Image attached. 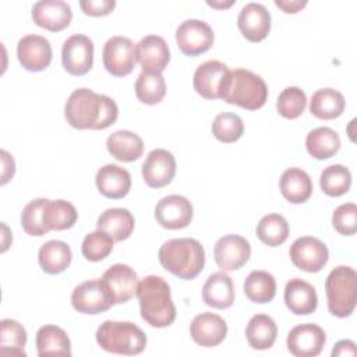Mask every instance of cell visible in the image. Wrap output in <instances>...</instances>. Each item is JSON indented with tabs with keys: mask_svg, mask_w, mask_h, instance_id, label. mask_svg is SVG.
<instances>
[{
	"mask_svg": "<svg viewBox=\"0 0 357 357\" xmlns=\"http://www.w3.org/2000/svg\"><path fill=\"white\" fill-rule=\"evenodd\" d=\"M275 4L279 7V8H282L284 13H290V14H294V13H297V11H300L303 7H305L307 6V1L305 0H291V1H289V0H284V1H282V0H275Z\"/></svg>",
	"mask_w": 357,
	"mask_h": 357,
	"instance_id": "cell-48",
	"label": "cell"
},
{
	"mask_svg": "<svg viewBox=\"0 0 357 357\" xmlns=\"http://www.w3.org/2000/svg\"><path fill=\"white\" fill-rule=\"evenodd\" d=\"M119 116L117 103L88 88L71 92L64 106L67 123L77 130H105L112 126Z\"/></svg>",
	"mask_w": 357,
	"mask_h": 357,
	"instance_id": "cell-1",
	"label": "cell"
},
{
	"mask_svg": "<svg viewBox=\"0 0 357 357\" xmlns=\"http://www.w3.org/2000/svg\"><path fill=\"white\" fill-rule=\"evenodd\" d=\"M276 336L278 326L266 314H257L247 324L245 337L248 344L255 350H266L272 347Z\"/></svg>",
	"mask_w": 357,
	"mask_h": 357,
	"instance_id": "cell-31",
	"label": "cell"
},
{
	"mask_svg": "<svg viewBox=\"0 0 357 357\" xmlns=\"http://www.w3.org/2000/svg\"><path fill=\"white\" fill-rule=\"evenodd\" d=\"M244 293L252 303H269L276 294V280L266 271H252L244 280Z\"/></svg>",
	"mask_w": 357,
	"mask_h": 357,
	"instance_id": "cell-35",
	"label": "cell"
},
{
	"mask_svg": "<svg viewBox=\"0 0 357 357\" xmlns=\"http://www.w3.org/2000/svg\"><path fill=\"white\" fill-rule=\"evenodd\" d=\"M26 343L25 328L14 319H1L0 322V353L25 356L24 346Z\"/></svg>",
	"mask_w": 357,
	"mask_h": 357,
	"instance_id": "cell-38",
	"label": "cell"
},
{
	"mask_svg": "<svg viewBox=\"0 0 357 357\" xmlns=\"http://www.w3.org/2000/svg\"><path fill=\"white\" fill-rule=\"evenodd\" d=\"M137 61L142 71L162 73L170 60V52L166 40L159 35H146L135 46Z\"/></svg>",
	"mask_w": 357,
	"mask_h": 357,
	"instance_id": "cell-22",
	"label": "cell"
},
{
	"mask_svg": "<svg viewBox=\"0 0 357 357\" xmlns=\"http://www.w3.org/2000/svg\"><path fill=\"white\" fill-rule=\"evenodd\" d=\"M293 265L305 272H319L328 262L329 251L317 237L304 236L294 240L289 251Z\"/></svg>",
	"mask_w": 357,
	"mask_h": 357,
	"instance_id": "cell-10",
	"label": "cell"
},
{
	"mask_svg": "<svg viewBox=\"0 0 357 357\" xmlns=\"http://www.w3.org/2000/svg\"><path fill=\"white\" fill-rule=\"evenodd\" d=\"M176 174V159L167 149H153L142 163V177L151 188H162L172 183Z\"/></svg>",
	"mask_w": 357,
	"mask_h": 357,
	"instance_id": "cell-16",
	"label": "cell"
},
{
	"mask_svg": "<svg viewBox=\"0 0 357 357\" xmlns=\"http://www.w3.org/2000/svg\"><path fill=\"white\" fill-rule=\"evenodd\" d=\"M64 70L71 75H85L93 64V43L86 35L74 33L67 38L61 47Z\"/></svg>",
	"mask_w": 357,
	"mask_h": 357,
	"instance_id": "cell-11",
	"label": "cell"
},
{
	"mask_svg": "<svg viewBox=\"0 0 357 357\" xmlns=\"http://www.w3.org/2000/svg\"><path fill=\"white\" fill-rule=\"evenodd\" d=\"M229 74L230 70L226 64L219 60H208L194 73V89L205 99H218Z\"/></svg>",
	"mask_w": 357,
	"mask_h": 357,
	"instance_id": "cell-17",
	"label": "cell"
},
{
	"mask_svg": "<svg viewBox=\"0 0 357 357\" xmlns=\"http://www.w3.org/2000/svg\"><path fill=\"white\" fill-rule=\"evenodd\" d=\"M335 230L343 236H351L357 230V206L353 202L339 205L332 213Z\"/></svg>",
	"mask_w": 357,
	"mask_h": 357,
	"instance_id": "cell-44",
	"label": "cell"
},
{
	"mask_svg": "<svg viewBox=\"0 0 357 357\" xmlns=\"http://www.w3.org/2000/svg\"><path fill=\"white\" fill-rule=\"evenodd\" d=\"M32 20L40 28L59 32L70 25L73 11L63 0H40L32 7Z\"/></svg>",
	"mask_w": 357,
	"mask_h": 357,
	"instance_id": "cell-21",
	"label": "cell"
},
{
	"mask_svg": "<svg viewBox=\"0 0 357 357\" xmlns=\"http://www.w3.org/2000/svg\"><path fill=\"white\" fill-rule=\"evenodd\" d=\"M326 336L321 326L315 324H301L290 329L286 344L287 350L296 357H315L325 344Z\"/></svg>",
	"mask_w": 357,
	"mask_h": 357,
	"instance_id": "cell-14",
	"label": "cell"
},
{
	"mask_svg": "<svg viewBox=\"0 0 357 357\" xmlns=\"http://www.w3.org/2000/svg\"><path fill=\"white\" fill-rule=\"evenodd\" d=\"M251 255L248 240L238 234L220 237L213 247V258L222 271H237L247 264Z\"/></svg>",
	"mask_w": 357,
	"mask_h": 357,
	"instance_id": "cell-12",
	"label": "cell"
},
{
	"mask_svg": "<svg viewBox=\"0 0 357 357\" xmlns=\"http://www.w3.org/2000/svg\"><path fill=\"white\" fill-rule=\"evenodd\" d=\"M192 340L202 347H215L220 344L227 335L226 321L212 312H202L194 317L190 324Z\"/></svg>",
	"mask_w": 357,
	"mask_h": 357,
	"instance_id": "cell-20",
	"label": "cell"
},
{
	"mask_svg": "<svg viewBox=\"0 0 357 357\" xmlns=\"http://www.w3.org/2000/svg\"><path fill=\"white\" fill-rule=\"evenodd\" d=\"M257 236L264 244L278 247L289 237V223L279 213H268L258 222Z\"/></svg>",
	"mask_w": 357,
	"mask_h": 357,
	"instance_id": "cell-36",
	"label": "cell"
},
{
	"mask_svg": "<svg viewBox=\"0 0 357 357\" xmlns=\"http://www.w3.org/2000/svg\"><path fill=\"white\" fill-rule=\"evenodd\" d=\"M234 284L231 278L223 271L215 272L208 276L202 286V300L206 305L225 310L234 303Z\"/></svg>",
	"mask_w": 357,
	"mask_h": 357,
	"instance_id": "cell-25",
	"label": "cell"
},
{
	"mask_svg": "<svg viewBox=\"0 0 357 357\" xmlns=\"http://www.w3.org/2000/svg\"><path fill=\"white\" fill-rule=\"evenodd\" d=\"M95 183L103 197L120 199L126 197L131 188V176L124 167L109 163L96 172Z\"/></svg>",
	"mask_w": 357,
	"mask_h": 357,
	"instance_id": "cell-23",
	"label": "cell"
},
{
	"mask_svg": "<svg viewBox=\"0 0 357 357\" xmlns=\"http://www.w3.org/2000/svg\"><path fill=\"white\" fill-rule=\"evenodd\" d=\"M36 350L43 356H71V342L67 333L56 325H43L36 332Z\"/></svg>",
	"mask_w": 357,
	"mask_h": 357,
	"instance_id": "cell-30",
	"label": "cell"
},
{
	"mask_svg": "<svg viewBox=\"0 0 357 357\" xmlns=\"http://www.w3.org/2000/svg\"><path fill=\"white\" fill-rule=\"evenodd\" d=\"M116 1L114 0H82L79 1V7L86 15L99 17V15H107L114 8Z\"/></svg>",
	"mask_w": 357,
	"mask_h": 357,
	"instance_id": "cell-45",
	"label": "cell"
},
{
	"mask_svg": "<svg viewBox=\"0 0 357 357\" xmlns=\"http://www.w3.org/2000/svg\"><path fill=\"white\" fill-rule=\"evenodd\" d=\"M46 201V198H36L24 206L21 212V226L26 234L40 237L49 231L43 220Z\"/></svg>",
	"mask_w": 357,
	"mask_h": 357,
	"instance_id": "cell-42",
	"label": "cell"
},
{
	"mask_svg": "<svg viewBox=\"0 0 357 357\" xmlns=\"http://www.w3.org/2000/svg\"><path fill=\"white\" fill-rule=\"evenodd\" d=\"M279 188L289 202L303 204L312 194V180L303 169L290 167L282 173Z\"/></svg>",
	"mask_w": 357,
	"mask_h": 357,
	"instance_id": "cell-27",
	"label": "cell"
},
{
	"mask_svg": "<svg viewBox=\"0 0 357 357\" xmlns=\"http://www.w3.org/2000/svg\"><path fill=\"white\" fill-rule=\"evenodd\" d=\"M135 95L145 105H156L166 95V82L162 73L142 71L135 81Z\"/></svg>",
	"mask_w": 357,
	"mask_h": 357,
	"instance_id": "cell-37",
	"label": "cell"
},
{
	"mask_svg": "<svg viewBox=\"0 0 357 357\" xmlns=\"http://www.w3.org/2000/svg\"><path fill=\"white\" fill-rule=\"evenodd\" d=\"M283 297L286 307L296 315L312 314L318 305L315 287L300 278L290 279L286 283Z\"/></svg>",
	"mask_w": 357,
	"mask_h": 357,
	"instance_id": "cell-24",
	"label": "cell"
},
{
	"mask_svg": "<svg viewBox=\"0 0 357 357\" xmlns=\"http://www.w3.org/2000/svg\"><path fill=\"white\" fill-rule=\"evenodd\" d=\"M160 265L174 276L191 280L197 278L205 265V251L195 238L183 237L165 241L159 248Z\"/></svg>",
	"mask_w": 357,
	"mask_h": 357,
	"instance_id": "cell-3",
	"label": "cell"
},
{
	"mask_svg": "<svg viewBox=\"0 0 357 357\" xmlns=\"http://www.w3.org/2000/svg\"><path fill=\"white\" fill-rule=\"evenodd\" d=\"M142 319L153 328H166L176 319V307L169 283L156 275H148L138 282L137 293Z\"/></svg>",
	"mask_w": 357,
	"mask_h": 357,
	"instance_id": "cell-2",
	"label": "cell"
},
{
	"mask_svg": "<svg viewBox=\"0 0 357 357\" xmlns=\"http://www.w3.org/2000/svg\"><path fill=\"white\" fill-rule=\"evenodd\" d=\"M213 31L208 22L197 18L183 21L176 29V40L180 50L187 56H198L213 45Z\"/></svg>",
	"mask_w": 357,
	"mask_h": 357,
	"instance_id": "cell-9",
	"label": "cell"
},
{
	"mask_svg": "<svg viewBox=\"0 0 357 357\" xmlns=\"http://www.w3.org/2000/svg\"><path fill=\"white\" fill-rule=\"evenodd\" d=\"M17 56L25 70L33 73L42 71L52 61L50 42L40 35H25L17 43Z\"/></svg>",
	"mask_w": 357,
	"mask_h": 357,
	"instance_id": "cell-15",
	"label": "cell"
},
{
	"mask_svg": "<svg viewBox=\"0 0 357 357\" xmlns=\"http://www.w3.org/2000/svg\"><path fill=\"white\" fill-rule=\"evenodd\" d=\"M114 240L110 234L103 230H95L88 233L81 244L82 255L92 262H98L105 259L113 250Z\"/></svg>",
	"mask_w": 357,
	"mask_h": 357,
	"instance_id": "cell-40",
	"label": "cell"
},
{
	"mask_svg": "<svg viewBox=\"0 0 357 357\" xmlns=\"http://www.w3.org/2000/svg\"><path fill=\"white\" fill-rule=\"evenodd\" d=\"M114 304L127 303L137 293V272L126 264H114L102 276Z\"/></svg>",
	"mask_w": 357,
	"mask_h": 357,
	"instance_id": "cell-18",
	"label": "cell"
},
{
	"mask_svg": "<svg viewBox=\"0 0 357 357\" xmlns=\"http://www.w3.org/2000/svg\"><path fill=\"white\" fill-rule=\"evenodd\" d=\"M244 132V123L236 113H219L212 123V134L216 139L225 144L237 141Z\"/></svg>",
	"mask_w": 357,
	"mask_h": 357,
	"instance_id": "cell-41",
	"label": "cell"
},
{
	"mask_svg": "<svg viewBox=\"0 0 357 357\" xmlns=\"http://www.w3.org/2000/svg\"><path fill=\"white\" fill-rule=\"evenodd\" d=\"M71 304L81 314L95 315L110 310L114 303L100 278L79 283L71 293Z\"/></svg>",
	"mask_w": 357,
	"mask_h": 357,
	"instance_id": "cell-7",
	"label": "cell"
},
{
	"mask_svg": "<svg viewBox=\"0 0 357 357\" xmlns=\"http://www.w3.org/2000/svg\"><path fill=\"white\" fill-rule=\"evenodd\" d=\"M96 342L100 349L123 356H135L144 351L146 336L144 331L128 321H105L96 331Z\"/></svg>",
	"mask_w": 357,
	"mask_h": 357,
	"instance_id": "cell-5",
	"label": "cell"
},
{
	"mask_svg": "<svg viewBox=\"0 0 357 357\" xmlns=\"http://www.w3.org/2000/svg\"><path fill=\"white\" fill-rule=\"evenodd\" d=\"M78 212L75 206L64 199H47L43 211V220L47 230H66L75 225Z\"/></svg>",
	"mask_w": 357,
	"mask_h": 357,
	"instance_id": "cell-34",
	"label": "cell"
},
{
	"mask_svg": "<svg viewBox=\"0 0 357 357\" xmlns=\"http://www.w3.org/2000/svg\"><path fill=\"white\" fill-rule=\"evenodd\" d=\"M102 61L107 73L114 77L128 75L135 66L137 52L135 45L130 38L112 36L106 40L102 52Z\"/></svg>",
	"mask_w": 357,
	"mask_h": 357,
	"instance_id": "cell-8",
	"label": "cell"
},
{
	"mask_svg": "<svg viewBox=\"0 0 357 357\" xmlns=\"http://www.w3.org/2000/svg\"><path fill=\"white\" fill-rule=\"evenodd\" d=\"M305 148L312 158L324 160L332 158L339 151L340 137L331 127H317L307 134Z\"/></svg>",
	"mask_w": 357,
	"mask_h": 357,
	"instance_id": "cell-32",
	"label": "cell"
},
{
	"mask_svg": "<svg viewBox=\"0 0 357 357\" xmlns=\"http://www.w3.org/2000/svg\"><path fill=\"white\" fill-rule=\"evenodd\" d=\"M237 25L250 42L264 40L271 31V14L261 3H247L238 13Z\"/></svg>",
	"mask_w": 357,
	"mask_h": 357,
	"instance_id": "cell-19",
	"label": "cell"
},
{
	"mask_svg": "<svg viewBox=\"0 0 357 357\" xmlns=\"http://www.w3.org/2000/svg\"><path fill=\"white\" fill-rule=\"evenodd\" d=\"M319 185L326 195L340 197L350 190L351 173L343 165H331L322 170Z\"/></svg>",
	"mask_w": 357,
	"mask_h": 357,
	"instance_id": "cell-39",
	"label": "cell"
},
{
	"mask_svg": "<svg viewBox=\"0 0 357 357\" xmlns=\"http://www.w3.org/2000/svg\"><path fill=\"white\" fill-rule=\"evenodd\" d=\"M208 6L211 7H215V8H226V7H230L231 4H234V0L231 1H227V3H218V1H206Z\"/></svg>",
	"mask_w": 357,
	"mask_h": 357,
	"instance_id": "cell-49",
	"label": "cell"
},
{
	"mask_svg": "<svg viewBox=\"0 0 357 357\" xmlns=\"http://www.w3.org/2000/svg\"><path fill=\"white\" fill-rule=\"evenodd\" d=\"M220 99L247 110H257L268 99V85L258 74L245 68H237L230 71L226 78Z\"/></svg>",
	"mask_w": 357,
	"mask_h": 357,
	"instance_id": "cell-4",
	"label": "cell"
},
{
	"mask_svg": "<svg viewBox=\"0 0 357 357\" xmlns=\"http://www.w3.org/2000/svg\"><path fill=\"white\" fill-rule=\"evenodd\" d=\"M307 106V96L298 86L284 88L276 102V109L284 119H297L303 114Z\"/></svg>",
	"mask_w": 357,
	"mask_h": 357,
	"instance_id": "cell-43",
	"label": "cell"
},
{
	"mask_svg": "<svg viewBox=\"0 0 357 357\" xmlns=\"http://www.w3.org/2000/svg\"><path fill=\"white\" fill-rule=\"evenodd\" d=\"M191 202L178 194L163 197L155 206V218L158 223L169 230L187 227L192 220Z\"/></svg>",
	"mask_w": 357,
	"mask_h": 357,
	"instance_id": "cell-13",
	"label": "cell"
},
{
	"mask_svg": "<svg viewBox=\"0 0 357 357\" xmlns=\"http://www.w3.org/2000/svg\"><path fill=\"white\" fill-rule=\"evenodd\" d=\"M343 95L333 88L318 89L310 100V112L321 120H332L339 117L344 110Z\"/></svg>",
	"mask_w": 357,
	"mask_h": 357,
	"instance_id": "cell-33",
	"label": "cell"
},
{
	"mask_svg": "<svg viewBox=\"0 0 357 357\" xmlns=\"http://www.w3.org/2000/svg\"><path fill=\"white\" fill-rule=\"evenodd\" d=\"M357 350H356V344L353 340L344 339V340H339L333 350H332V357H337V356H356Z\"/></svg>",
	"mask_w": 357,
	"mask_h": 357,
	"instance_id": "cell-47",
	"label": "cell"
},
{
	"mask_svg": "<svg viewBox=\"0 0 357 357\" xmlns=\"http://www.w3.org/2000/svg\"><path fill=\"white\" fill-rule=\"evenodd\" d=\"M328 310L337 318L350 317L357 301V273L351 266L332 269L325 280Z\"/></svg>",
	"mask_w": 357,
	"mask_h": 357,
	"instance_id": "cell-6",
	"label": "cell"
},
{
	"mask_svg": "<svg viewBox=\"0 0 357 357\" xmlns=\"http://www.w3.org/2000/svg\"><path fill=\"white\" fill-rule=\"evenodd\" d=\"M106 148L109 153L120 162H134L144 153L142 138L128 130H117L107 137Z\"/></svg>",
	"mask_w": 357,
	"mask_h": 357,
	"instance_id": "cell-26",
	"label": "cell"
},
{
	"mask_svg": "<svg viewBox=\"0 0 357 357\" xmlns=\"http://www.w3.org/2000/svg\"><path fill=\"white\" fill-rule=\"evenodd\" d=\"M73 252L67 243L60 240L46 241L38 252V261L43 272L49 275H57L68 268L71 264Z\"/></svg>",
	"mask_w": 357,
	"mask_h": 357,
	"instance_id": "cell-29",
	"label": "cell"
},
{
	"mask_svg": "<svg viewBox=\"0 0 357 357\" xmlns=\"http://www.w3.org/2000/svg\"><path fill=\"white\" fill-rule=\"evenodd\" d=\"M1 162H3V172H1V184H6L15 172V163L13 156L7 151H1Z\"/></svg>",
	"mask_w": 357,
	"mask_h": 357,
	"instance_id": "cell-46",
	"label": "cell"
},
{
	"mask_svg": "<svg viewBox=\"0 0 357 357\" xmlns=\"http://www.w3.org/2000/svg\"><path fill=\"white\" fill-rule=\"evenodd\" d=\"M134 216L126 208H109L103 211L96 220V227L110 234L114 241L128 238L134 230Z\"/></svg>",
	"mask_w": 357,
	"mask_h": 357,
	"instance_id": "cell-28",
	"label": "cell"
}]
</instances>
